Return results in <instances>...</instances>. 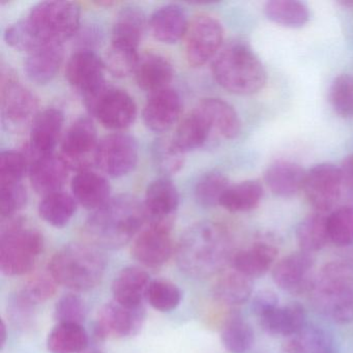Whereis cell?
Here are the masks:
<instances>
[{
	"instance_id": "obj_22",
	"label": "cell",
	"mask_w": 353,
	"mask_h": 353,
	"mask_svg": "<svg viewBox=\"0 0 353 353\" xmlns=\"http://www.w3.org/2000/svg\"><path fill=\"white\" fill-rule=\"evenodd\" d=\"M305 307L299 303H290L270 310L258 317L260 325L272 336H294L301 332L305 324Z\"/></svg>"
},
{
	"instance_id": "obj_34",
	"label": "cell",
	"mask_w": 353,
	"mask_h": 353,
	"mask_svg": "<svg viewBox=\"0 0 353 353\" xmlns=\"http://www.w3.org/2000/svg\"><path fill=\"white\" fill-rule=\"evenodd\" d=\"M47 347L50 353H81L88 348V336L82 325L59 323L49 334Z\"/></svg>"
},
{
	"instance_id": "obj_19",
	"label": "cell",
	"mask_w": 353,
	"mask_h": 353,
	"mask_svg": "<svg viewBox=\"0 0 353 353\" xmlns=\"http://www.w3.org/2000/svg\"><path fill=\"white\" fill-rule=\"evenodd\" d=\"M181 100L172 88L152 92L144 107V123L148 129L162 133L170 129L181 115Z\"/></svg>"
},
{
	"instance_id": "obj_43",
	"label": "cell",
	"mask_w": 353,
	"mask_h": 353,
	"mask_svg": "<svg viewBox=\"0 0 353 353\" xmlns=\"http://www.w3.org/2000/svg\"><path fill=\"white\" fill-rule=\"evenodd\" d=\"M145 299L154 309L171 312L181 303V292L176 285L169 281L154 280L148 285Z\"/></svg>"
},
{
	"instance_id": "obj_14",
	"label": "cell",
	"mask_w": 353,
	"mask_h": 353,
	"mask_svg": "<svg viewBox=\"0 0 353 353\" xmlns=\"http://www.w3.org/2000/svg\"><path fill=\"white\" fill-rule=\"evenodd\" d=\"M104 61L90 51H79L72 55L67 65V78L76 92L88 102L105 88Z\"/></svg>"
},
{
	"instance_id": "obj_23",
	"label": "cell",
	"mask_w": 353,
	"mask_h": 353,
	"mask_svg": "<svg viewBox=\"0 0 353 353\" xmlns=\"http://www.w3.org/2000/svg\"><path fill=\"white\" fill-rule=\"evenodd\" d=\"M150 283L145 270L135 266L123 268L113 281L114 301L127 307H142Z\"/></svg>"
},
{
	"instance_id": "obj_10",
	"label": "cell",
	"mask_w": 353,
	"mask_h": 353,
	"mask_svg": "<svg viewBox=\"0 0 353 353\" xmlns=\"http://www.w3.org/2000/svg\"><path fill=\"white\" fill-rule=\"evenodd\" d=\"M99 144L94 123L88 117H81L70 127L63 137V159L70 169L80 172L88 171L92 165H97Z\"/></svg>"
},
{
	"instance_id": "obj_55",
	"label": "cell",
	"mask_w": 353,
	"mask_h": 353,
	"mask_svg": "<svg viewBox=\"0 0 353 353\" xmlns=\"http://www.w3.org/2000/svg\"><path fill=\"white\" fill-rule=\"evenodd\" d=\"M7 325H6L5 321H1V325H0V346H1V349L3 348V346L6 345V342H7Z\"/></svg>"
},
{
	"instance_id": "obj_32",
	"label": "cell",
	"mask_w": 353,
	"mask_h": 353,
	"mask_svg": "<svg viewBox=\"0 0 353 353\" xmlns=\"http://www.w3.org/2000/svg\"><path fill=\"white\" fill-rule=\"evenodd\" d=\"M252 291V279L235 270L221 274L214 285L216 299L228 305L245 303L251 297Z\"/></svg>"
},
{
	"instance_id": "obj_40",
	"label": "cell",
	"mask_w": 353,
	"mask_h": 353,
	"mask_svg": "<svg viewBox=\"0 0 353 353\" xmlns=\"http://www.w3.org/2000/svg\"><path fill=\"white\" fill-rule=\"evenodd\" d=\"M221 340L229 352L243 353L253 346L255 334L249 322L241 316L234 315L225 323Z\"/></svg>"
},
{
	"instance_id": "obj_56",
	"label": "cell",
	"mask_w": 353,
	"mask_h": 353,
	"mask_svg": "<svg viewBox=\"0 0 353 353\" xmlns=\"http://www.w3.org/2000/svg\"><path fill=\"white\" fill-rule=\"evenodd\" d=\"M81 353H102L100 350L96 348H88L86 350H84L83 352Z\"/></svg>"
},
{
	"instance_id": "obj_5",
	"label": "cell",
	"mask_w": 353,
	"mask_h": 353,
	"mask_svg": "<svg viewBox=\"0 0 353 353\" xmlns=\"http://www.w3.org/2000/svg\"><path fill=\"white\" fill-rule=\"evenodd\" d=\"M104 257L96 248L83 243H70L61 248L49 263V274L71 290L94 288L104 276Z\"/></svg>"
},
{
	"instance_id": "obj_18",
	"label": "cell",
	"mask_w": 353,
	"mask_h": 353,
	"mask_svg": "<svg viewBox=\"0 0 353 353\" xmlns=\"http://www.w3.org/2000/svg\"><path fill=\"white\" fill-rule=\"evenodd\" d=\"M314 258L307 252H295L281 259L272 270V280L283 290L299 293L311 288Z\"/></svg>"
},
{
	"instance_id": "obj_41",
	"label": "cell",
	"mask_w": 353,
	"mask_h": 353,
	"mask_svg": "<svg viewBox=\"0 0 353 353\" xmlns=\"http://www.w3.org/2000/svg\"><path fill=\"white\" fill-rule=\"evenodd\" d=\"M229 187L228 179L222 173L218 171L205 173L196 185V200L204 208L220 205L221 200Z\"/></svg>"
},
{
	"instance_id": "obj_57",
	"label": "cell",
	"mask_w": 353,
	"mask_h": 353,
	"mask_svg": "<svg viewBox=\"0 0 353 353\" xmlns=\"http://www.w3.org/2000/svg\"><path fill=\"white\" fill-rule=\"evenodd\" d=\"M345 6H350V7H353V1H350V3H344Z\"/></svg>"
},
{
	"instance_id": "obj_1",
	"label": "cell",
	"mask_w": 353,
	"mask_h": 353,
	"mask_svg": "<svg viewBox=\"0 0 353 353\" xmlns=\"http://www.w3.org/2000/svg\"><path fill=\"white\" fill-rule=\"evenodd\" d=\"M230 239L222 225L200 222L185 231L176 247L179 268L193 278L216 274L230 255Z\"/></svg>"
},
{
	"instance_id": "obj_8",
	"label": "cell",
	"mask_w": 353,
	"mask_h": 353,
	"mask_svg": "<svg viewBox=\"0 0 353 353\" xmlns=\"http://www.w3.org/2000/svg\"><path fill=\"white\" fill-rule=\"evenodd\" d=\"M1 115L6 127L19 132L37 117L38 103L34 94L11 74L1 75Z\"/></svg>"
},
{
	"instance_id": "obj_35",
	"label": "cell",
	"mask_w": 353,
	"mask_h": 353,
	"mask_svg": "<svg viewBox=\"0 0 353 353\" xmlns=\"http://www.w3.org/2000/svg\"><path fill=\"white\" fill-rule=\"evenodd\" d=\"M266 17L288 28H301L310 20L309 8L296 0H272L264 6Z\"/></svg>"
},
{
	"instance_id": "obj_2",
	"label": "cell",
	"mask_w": 353,
	"mask_h": 353,
	"mask_svg": "<svg viewBox=\"0 0 353 353\" xmlns=\"http://www.w3.org/2000/svg\"><path fill=\"white\" fill-rule=\"evenodd\" d=\"M146 222L144 206L133 196L111 198L86 222L90 241L104 249H119L133 239Z\"/></svg>"
},
{
	"instance_id": "obj_3",
	"label": "cell",
	"mask_w": 353,
	"mask_h": 353,
	"mask_svg": "<svg viewBox=\"0 0 353 353\" xmlns=\"http://www.w3.org/2000/svg\"><path fill=\"white\" fill-rule=\"evenodd\" d=\"M212 74L219 85L231 94L250 96L259 92L268 74L259 57L245 42L229 43L212 63Z\"/></svg>"
},
{
	"instance_id": "obj_27",
	"label": "cell",
	"mask_w": 353,
	"mask_h": 353,
	"mask_svg": "<svg viewBox=\"0 0 353 353\" xmlns=\"http://www.w3.org/2000/svg\"><path fill=\"white\" fill-rule=\"evenodd\" d=\"M63 61V45H43L28 53L24 70L34 83L46 84L57 76Z\"/></svg>"
},
{
	"instance_id": "obj_26",
	"label": "cell",
	"mask_w": 353,
	"mask_h": 353,
	"mask_svg": "<svg viewBox=\"0 0 353 353\" xmlns=\"http://www.w3.org/2000/svg\"><path fill=\"white\" fill-rule=\"evenodd\" d=\"M173 75L174 71L170 61L154 53H146L140 57L135 70L138 85L150 94L169 88Z\"/></svg>"
},
{
	"instance_id": "obj_33",
	"label": "cell",
	"mask_w": 353,
	"mask_h": 353,
	"mask_svg": "<svg viewBox=\"0 0 353 353\" xmlns=\"http://www.w3.org/2000/svg\"><path fill=\"white\" fill-rule=\"evenodd\" d=\"M263 187L258 181H245L230 185L225 192L220 205L230 212H247L259 205Z\"/></svg>"
},
{
	"instance_id": "obj_45",
	"label": "cell",
	"mask_w": 353,
	"mask_h": 353,
	"mask_svg": "<svg viewBox=\"0 0 353 353\" xmlns=\"http://www.w3.org/2000/svg\"><path fill=\"white\" fill-rule=\"evenodd\" d=\"M330 241L339 247L353 243V206H342L327 216Z\"/></svg>"
},
{
	"instance_id": "obj_46",
	"label": "cell",
	"mask_w": 353,
	"mask_h": 353,
	"mask_svg": "<svg viewBox=\"0 0 353 353\" xmlns=\"http://www.w3.org/2000/svg\"><path fill=\"white\" fill-rule=\"evenodd\" d=\"M139 59L138 50L111 44L105 57V68L117 77H127L135 73Z\"/></svg>"
},
{
	"instance_id": "obj_15",
	"label": "cell",
	"mask_w": 353,
	"mask_h": 353,
	"mask_svg": "<svg viewBox=\"0 0 353 353\" xmlns=\"http://www.w3.org/2000/svg\"><path fill=\"white\" fill-rule=\"evenodd\" d=\"M145 319L143 307H127L113 301L107 303L98 314L97 336L101 339H123L135 336Z\"/></svg>"
},
{
	"instance_id": "obj_49",
	"label": "cell",
	"mask_w": 353,
	"mask_h": 353,
	"mask_svg": "<svg viewBox=\"0 0 353 353\" xmlns=\"http://www.w3.org/2000/svg\"><path fill=\"white\" fill-rule=\"evenodd\" d=\"M26 170V160L21 152L7 150L0 154V185L21 181Z\"/></svg>"
},
{
	"instance_id": "obj_53",
	"label": "cell",
	"mask_w": 353,
	"mask_h": 353,
	"mask_svg": "<svg viewBox=\"0 0 353 353\" xmlns=\"http://www.w3.org/2000/svg\"><path fill=\"white\" fill-rule=\"evenodd\" d=\"M279 305V297L272 290H261L254 296L252 303V311L256 317H259L262 314Z\"/></svg>"
},
{
	"instance_id": "obj_29",
	"label": "cell",
	"mask_w": 353,
	"mask_h": 353,
	"mask_svg": "<svg viewBox=\"0 0 353 353\" xmlns=\"http://www.w3.org/2000/svg\"><path fill=\"white\" fill-rule=\"evenodd\" d=\"M72 191L76 201L88 210H99L111 199L107 179L90 170L82 171L74 177Z\"/></svg>"
},
{
	"instance_id": "obj_12",
	"label": "cell",
	"mask_w": 353,
	"mask_h": 353,
	"mask_svg": "<svg viewBox=\"0 0 353 353\" xmlns=\"http://www.w3.org/2000/svg\"><path fill=\"white\" fill-rule=\"evenodd\" d=\"M343 185L339 167L322 163L307 171L303 191L310 205L324 214L338 203Z\"/></svg>"
},
{
	"instance_id": "obj_6",
	"label": "cell",
	"mask_w": 353,
	"mask_h": 353,
	"mask_svg": "<svg viewBox=\"0 0 353 353\" xmlns=\"http://www.w3.org/2000/svg\"><path fill=\"white\" fill-rule=\"evenodd\" d=\"M43 250L44 239L40 231L24 221H11L0 235V270L9 276L28 274Z\"/></svg>"
},
{
	"instance_id": "obj_48",
	"label": "cell",
	"mask_w": 353,
	"mask_h": 353,
	"mask_svg": "<svg viewBox=\"0 0 353 353\" xmlns=\"http://www.w3.org/2000/svg\"><path fill=\"white\" fill-rule=\"evenodd\" d=\"M57 281L50 274H41L32 276L19 291L24 297L34 305L45 303L57 292Z\"/></svg>"
},
{
	"instance_id": "obj_42",
	"label": "cell",
	"mask_w": 353,
	"mask_h": 353,
	"mask_svg": "<svg viewBox=\"0 0 353 353\" xmlns=\"http://www.w3.org/2000/svg\"><path fill=\"white\" fill-rule=\"evenodd\" d=\"M185 152L179 150L175 144L174 140L163 139L157 140L152 146V159L157 168L163 174L172 175L179 172L183 166L185 162Z\"/></svg>"
},
{
	"instance_id": "obj_47",
	"label": "cell",
	"mask_w": 353,
	"mask_h": 353,
	"mask_svg": "<svg viewBox=\"0 0 353 353\" xmlns=\"http://www.w3.org/2000/svg\"><path fill=\"white\" fill-rule=\"evenodd\" d=\"M88 314L85 303L77 294L69 293L59 299L55 305L54 318L59 323L82 325Z\"/></svg>"
},
{
	"instance_id": "obj_31",
	"label": "cell",
	"mask_w": 353,
	"mask_h": 353,
	"mask_svg": "<svg viewBox=\"0 0 353 353\" xmlns=\"http://www.w3.org/2000/svg\"><path fill=\"white\" fill-rule=\"evenodd\" d=\"M145 26V17L141 10L127 7L117 14L112 30L111 44L123 48L138 50Z\"/></svg>"
},
{
	"instance_id": "obj_9",
	"label": "cell",
	"mask_w": 353,
	"mask_h": 353,
	"mask_svg": "<svg viewBox=\"0 0 353 353\" xmlns=\"http://www.w3.org/2000/svg\"><path fill=\"white\" fill-rule=\"evenodd\" d=\"M185 52L194 68L205 65L220 50L224 39L222 24L208 15H199L191 22L185 34Z\"/></svg>"
},
{
	"instance_id": "obj_44",
	"label": "cell",
	"mask_w": 353,
	"mask_h": 353,
	"mask_svg": "<svg viewBox=\"0 0 353 353\" xmlns=\"http://www.w3.org/2000/svg\"><path fill=\"white\" fill-rule=\"evenodd\" d=\"M328 99L334 112L345 119L353 117V75L342 74L334 78Z\"/></svg>"
},
{
	"instance_id": "obj_36",
	"label": "cell",
	"mask_w": 353,
	"mask_h": 353,
	"mask_svg": "<svg viewBox=\"0 0 353 353\" xmlns=\"http://www.w3.org/2000/svg\"><path fill=\"white\" fill-rule=\"evenodd\" d=\"M296 241L301 251L307 253L319 251L330 241L327 216L315 212L303 219L296 229Z\"/></svg>"
},
{
	"instance_id": "obj_52",
	"label": "cell",
	"mask_w": 353,
	"mask_h": 353,
	"mask_svg": "<svg viewBox=\"0 0 353 353\" xmlns=\"http://www.w3.org/2000/svg\"><path fill=\"white\" fill-rule=\"evenodd\" d=\"M36 307L21 293L18 292L12 297L8 305V316L16 327L26 330L34 324Z\"/></svg>"
},
{
	"instance_id": "obj_4",
	"label": "cell",
	"mask_w": 353,
	"mask_h": 353,
	"mask_svg": "<svg viewBox=\"0 0 353 353\" xmlns=\"http://www.w3.org/2000/svg\"><path fill=\"white\" fill-rule=\"evenodd\" d=\"M312 301L320 313L338 323L353 320V265L326 264L311 285Z\"/></svg>"
},
{
	"instance_id": "obj_7",
	"label": "cell",
	"mask_w": 353,
	"mask_h": 353,
	"mask_svg": "<svg viewBox=\"0 0 353 353\" xmlns=\"http://www.w3.org/2000/svg\"><path fill=\"white\" fill-rule=\"evenodd\" d=\"M26 21L40 47L63 45L79 28L80 9L70 1H44L30 11Z\"/></svg>"
},
{
	"instance_id": "obj_21",
	"label": "cell",
	"mask_w": 353,
	"mask_h": 353,
	"mask_svg": "<svg viewBox=\"0 0 353 353\" xmlns=\"http://www.w3.org/2000/svg\"><path fill=\"white\" fill-rule=\"evenodd\" d=\"M63 157L54 154L34 159L30 167V181L37 193L46 196L61 192L69 173Z\"/></svg>"
},
{
	"instance_id": "obj_28",
	"label": "cell",
	"mask_w": 353,
	"mask_h": 353,
	"mask_svg": "<svg viewBox=\"0 0 353 353\" xmlns=\"http://www.w3.org/2000/svg\"><path fill=\"white\" fill-rule=\"evenodd\" d=\"M198 111L208 121L212 131L218 132L227 139H234L241 133V123L235 109L221 99H204L198 105Z\"/></svg>"
},
{
	"instance_id": "obj_50",
	"label": "cell",
	"mask_w": 353,
	"mask_h": 353,
	"mask_svg": "<svg viewBox=\"0 0 353 353\" xmlns=\"http://www.w3.org/2000/svg\"><path fill=\"white\" fill-rule=\"evenodd\" d=\"M28 193L21 183L0 185V214L3 218L12 216L24 208Z\"/></svg>"
},
{
	"instance_id": "obj_38",
	"label": "cell",
	"mask_w": 353,
	"mask_h": 353,
	"mask_svg": "<svg viewBox=\"0 0 353 353\" xmlns=\"http://www.w3.org/2000/svg\"><path fill=\"white\" fill-rule=\"evenodd\" d=\"M75 198L57 192L46 196L39 205L41 218L51 226L63 228L69 224L76 212Z\"/></svg>"
},
{
	"instance_id": "obj_39",
	"label": "cell",
	"mask_w": 353,
	"mask_h": 353,
	"mask_svg": "<svg viewBox=\"0 0 353 353\" xmlns=\"http://www.w3.org/2000/svg\"><path fill=\"white\" fill-rule=\"evenodd\" d=\"M332 341L321 328L305 325L285 343V353H330Z\"/></svg>"
},
{
	"instance_id": "obj_13",
	"label": "cell",
	"mask_w": 353,
	"mask_h": 353,
	"mask_svg": "<svg viewBox=\"0 0 353 353\" xmlns=\"http://www.w3.org/2000/svg\"><path fill=\"white\" fill-rule=\"evenodd\" d=\"M137 161V142L131 136L112 134L99 144L97 165L109 176L127 175L135 168Z\"/></svg>"
},
{
	"instance_id": "obj_16",
	"label": "cell",
	"mask_w": 353,
	"mask_h": 353,
	"mask_svg": "<svg viewBox=\"0 0 353 353\" xmlns=\"http://www.w3.org/2000/svg\"><path fill=\"white\" fill-rule=\"evenodd\" d=\"M170 227L150 225L139 233L132 247L135 259L148 268L164 265L172 255Z\"/></svg>"
},
{
	"instance_id": "obj_25",
	"label": "cell",
	"mask_w": 353,
	"mask_h": 353,
	"mask_svg": "<svg viewBox=\"0 0 353 353\" xmlns=\"http://www.w3.org/2000/svg\"><path fill=\"white\" fill-rule=\"evenodd\" d=\"M150 32L159 42L174 44L187 34L189 24L185 11L176 5L157 10L150 21Z\"/></svg>"
},
{
	"instance_id": "obj_37",
	"label": "cell",
	"mask_w": 353,
	"mask_h": 353,
	"mask_svg": "<svg viewBox=\"0 0 353 353\" xmlns=\"http://www.w3.org/2000/svg\"><path fill=\"white\" fill-rule=\"evenodd\" d=\"M210 132L212 129L208 121L202 117L201 113L195 109L177 128L173 140L179 150L185 154L190 150H197L203 146L210 137Z\"/></svg>"
},
{
	"instance_id": "obj_17",
	"label": "cell",
	"mask_w": 353,
	"mask_h": 353,
	"mask_svg": "<svg viewBox=\"0 0 353 353\" xmlns=\"http://www.w3.org/2000/svg\"><path fill=\"white\" fill-rule=\"evenodd\" d=\"M179 205L176 187L166 177L157 179L148 185L144 210L150 225L172 227L173 216Z\"/></svg>"
},
{
	"instance_id": "obj_51",
	"label": "cell",
	"mask_w": 353,
	"mask_h": 353,
	"mask_svg": "<svg viewBox=\"0 0 353 353\" xmlns=\"http://www.w3.org/2000/svg\"><path fill=\"white\" fill-rule=\"evenodd\" d=\"M5 40L11 48L22 52L30 53L40 47L26 19L10 26L6 30Z\"/></svg>"
},
{
	"instance_id": "obj_11",
	"label": "cell",
	"mask_w": 353,
	"mask_h": 353,
	"mask_svg": "<svg viewBox=\"0 0 353 353\" xmlns=\"http://www.w3.org/2000/svg\"><path fill=\"white\" fill-rule=\"evenodd\" d=\"M85 105L104 127L111 130L130 127L137 115V107L132 97L123 90L109 86Z\"/></svg>"
},
{
	"instance_id": "obj_24",
	"label": "cell",
	"mask_w": 353,
	"mask_h": 353,
	"mask_svg": "<svg viewBox=\"0 0 353 353\" xmlns=\"http://www.w3.org/2000/svg\"><path fill=\"white\" fill-rule=\"evenodd\" d=\"M305 174L299 164L290 161H276L268 167L264 181L274 195L290 198L303 189Z\"/></svg>"
},
{
	"instance_id": "obj_20",
	"label": "cell",
	"mask_w": 353,
	"mask_h": 353,
	"mask_svg": "<svg viewBox=\"0 0 353 353\" xmlns=\"http://www.w3.org/2000/svg\"><path fill=\"white\" fill-rule=\"evenodd\" d=\"M63 121V112L54 108L46 109L37 115L30 133V152L34 160L53 154L61 137Z\"/></svg>"
},
{
	"instance_id": "obj_30",
	"label": "cell",
	"mask_w": 353,
	"mask_h": 353,
	"mask_svg": "<svg viewBox=\"0 0 353 353\" xmlns=\"http://www.w3.org/2000/svg\"><path fill=\"white\" fill-rule=\"evenodd\" d=\"M278 256V249L268 243H256L232 257L233 270L249 278H259L268 272Z\"/></svg>"
},
{
	"instance_id": "obj_54",
	"label": "cell",
	"mask_w": 353,
	"mask_h": 353,
	"mask_svg": "<svg viewBox=\"0 0 353 353\" xmlns=\"http://www.w3.org/2000/svg\"><path fill=\"white\" fill-rule=\"evenodd\" d=\"M339 169L342 176L343 185L348 189L353 190V154L346 157Z\"/></svg>"
}]
</instances>
